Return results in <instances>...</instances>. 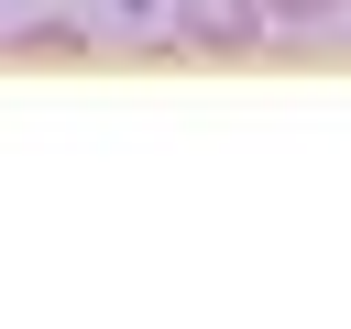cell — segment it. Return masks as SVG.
Masks as SVG:
<instances>
[{"label": "cell", "mask_w": 351, "mask_h": 329, "mask_svg": "<svg viewBox=\"0 0 351 329\" xmlns=\"http://www.w3.org/2000/svg\"><path fill=\"white\" fill-rule=\"evenodd\" d=\"M176 33L208 44V55H241V44L263 33V0H176Z\"/></svg>", "instance_id": "obj_1"}, {"label": "cell", "mask_w": 351, "mask_h": 329, "mask_svg": "<svg viewBox=\"0 0 351 329\" xmlns=\"http://www.w3.org/2000/svg\"><path fill=\"white\" fill-rule=\"evenodd\" d=\"M0 44H11V55H77L88 33H77V22H22V33H0Z\"/></svg>", "instance_id": "obj_2"}, {"label": "cell", "mask_w": 351, "mask_h": 329, "mask_svg": "<svg viewBox=\"0 0 351 329\" xmlns=\"http://www.w3.org/2000/svg\"><path fill=\"white\" fill-rule=\"evenodd\" d=\"M340 0H263V22H329Z\"/></svg>", "instance_id": "obj_3"}]
</instances>
